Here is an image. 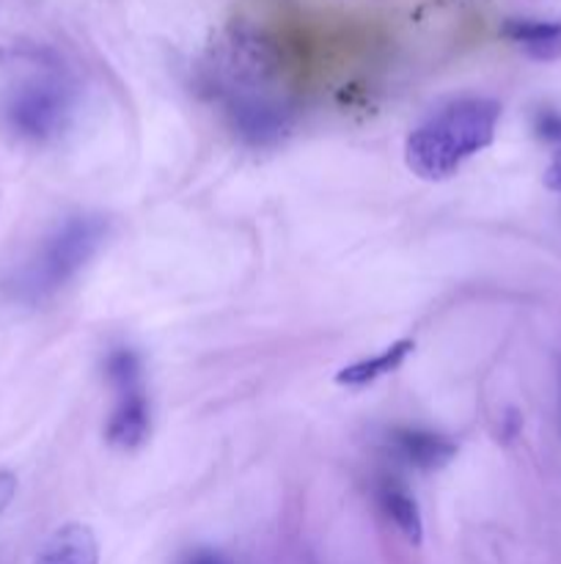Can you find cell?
I'll list each match as a JSON object with an SVG mask.
<instances>
[{
  "label": "cell",
  "instance_id": "1",
  "mask_svg": "<svg viewBox=\"0 0 561 564\" xmlns=\"http://www.w3.org/2000/svg\"><path fill=\"white\" fill-rule=\"evenodd\" d=\"M278 58L262 33L240 28L223 39L215 53L212 83L229 105V113L240 135L253 143L278 141L289 127V108L270 91Z\"/></svg>",
  "mask_w": 561,
  "mask_h": 564
},
{
  "label": "cell",
  "instance_id": "6",
  "mask_svg": "<svg viewBox=\"0 0 561 564\" xmlns=\"http://www.w3.org/2000/svg\"><path fill=\"white\" fill-rule=\"evenodd\" d=\"M36 564H99L97 538L86 523H64L42 545Z\"/></svg>",
  "mask_w": 561,
  "mask_h": 564
},
{
  "label": "cell",
  "instance_id": "7",
  "mask_svg": "<svg viewBox=\"0 0 561 564\" xmlns=\"http://www.w3.org/2000/svg\"><path fill=\"white\" fill-rule=\"evenodd\" d=\"M391 441H394V449L402 460L410 463L413 468H424V471L443 468L457 455L454 441L429 433V430H396Z\"/></svg>",
  "mask_w": 561,
  "mask_h": 564
},
{
  "label": "cell",
  "instance_id": "13",
  "mask_svg": "<svg viewBox=\"0 0 561 564\" xmlns=\"http://www.w3.org/2000/svg\"><path fill=\"white\" fill-rule=\"evenodd\" d=\"M187 564H226L223 556L212 554V551H198V554H193Z\"/></svg>",
  "mask_w": 561,
  "mask_h": 564
},
{
  "label": "cell",
  "instance_id": "9",
  "mask_svg": "<svg viewBox=\"0 0 561 564\" xmlns=\"http://www.w3.org/2000/svg\"><path fill=\"white\" fill-rule=\"evenodd\" d=\"M410 350H413L410 339L394 341V345L385 347L380 356L366 358V361H358V364H352V367L341 369V372L336 375V383L350 386V389H358V386H369L372 380H377V378H383V375L399 369L402 361L410 356Z\"/></svg>",
  "mask_w": 561,
  "mask_h": 564
},
{
  "label": "cell",
  "instance_id": "5",
  "mask_svg": "<svg viewBox=\"0 0 561 564\" xmlns=\"http://www.w3.org/2000/svg\"><path fill=\"white\" fill-rule=\"evenodd\" d=\"M72 99L69 91L58 83H31L14 97L9 119L20 135L33 141H47L58 135L69 121Z\"/></svg>",
  "mask_w": 561,
  "mask_h": 564
},
{
  "label": "cell",
  "instance_id": "8",
  "mask_svg": "<svg viewBox=\"0 0 561 564\" xmlns=\"http://www.w3.org/2000/svg\"><path fill=\"white\" fill-rule=\"evenodd\" d=\"M504 36L537 61L561 58V22L509 20L504 25Z\"/></svg>",
  "mask_w": 561,
  "mask_h": 564
},
{
  "label": "cell",
  "instance_id": "2",
  "mask_svg": "<svg viewBox=\"0 0 561 564\" xmlns=\"http://www.w3.org/2000/svg\"><path fill=\"white\" fill-rule=\"evenodd\" d=\"M501 105L495 99H460L424 121L407 138V169L429 182L449 180L465 160L487 149L495 138Z\"/></svg>",
  "mask_w": 561,
  "mask_h": 564
},
{
  "label": "cell",
  "instance_id": "11",
  "mask_svg": "<svg viewBox=\"0 0 561 564\" xmlns=\"http://www.w3.org/2000/svg\"><path fill=\"white\" fill-rule=\"evenodd\" d=\"M537 130H539V135L548 138V141H553L556 147H561V116L542 113L537 121Z\"/></svg>",
  "mask_w": 561,
  "mask_h": 564
},
{
  "label": "cell",
  "instance_id": "10",
  "mask_svg": "<svg viewBox=\"0 0 561 564\" xmlns=\"http://www.w3.org/2000/svg\"><path fill=\"white\" fill-rule=\"evenodd\" d=\"M380 505H383L385 516L396 523V529H399L413 545L421 543V512H418L416 499H413L405 488H399V485H383V488H380Z\"/></svg>",
  "mask_w": 561,
  "mask_h": 564
},
{
  "label": "cell",
  "instance_id": "12",
  "mask_svg": "<svg viewBox=\"0 0 561 564\" xmlns=\"http://www.w3.org/2000/svg\"><path fill=\"white\" fill-rule=\"evenodd\" d=\"M16 496V477L11 471H0V516L9 510Z\"/></svg>",
  "mask_w": 561,
  "mask_h": 564
},
{
  "label": "cell",
  "instance_id": "4",
  "mask_svg": "<svg viewBox=\"0 0 561 564\" xmlns=\"http://www.w3.org/2000/svg\"><path fill=\"white\" fill-rule=\"evenodd\" d=\"M105 372L116 389V411L108 424V441L119 449H135L148 435V400L141 378V358L130 347H119L105 361Z\"/></svg>",
  "mask_w": 561,
  "mask_h": 564
},
{
  "label": "cell",
  "instance_id": "3",
  "mask_svg": "<svg viewBox=\"0 0 561 564\" xmlns=\"http://www.w3.org/2000/svg\"><path fill=\"white\" fill-rule=\"evenodd\" d=\"M108 237V220L102 215H77L69 218L20 273L16 292L25 301H42L55 295L66 281L75 279L88 259L99 251Z\"/></svg>",
  "mask_w": 561,
  "mask_h": 564
}]
</instances>
